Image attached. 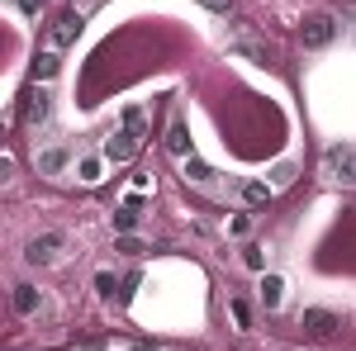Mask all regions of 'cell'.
<instances>
[{
	"instance_id": "1",
	"label": "cell",
	"mask_w": 356,
	"mask_h": 351,
	"mask_svg": "<svg viewBox=\"0 0 356 351\" xmlns=\"http://www.w3.org/2000/svg\"><path fill=\"white\" fill-rule=\"evenodd\" d=\"M81 28H86V15H76V10L67 5V10H62V15L53 19V28H48V48H53V53H62V48H72Z\"/></svg>"
},
{
	"instance_id": "2",
	"label": "cell",
	"mask_w": 356,
	"mask_h": 351,
	"mask_svg": "<svg viewBox=\"0 0 356 351\" xmlns=\"http://www.w3.org/2000/svg\"><path fill=\"white\" fill-rule=\"evenodd\" d=\"M332 33H337L332 15H309V19L300 24V43H304V48H328Z\"/></svg>"
},
{
	"instance_id": "3",
	"label": "cell",
	"mask_w": 356,
	"mask_h": 351,
	"mask_svg": "<svg viewBox=\"0 0 356 351\" xmlns=\"http://www.w3.org/2000/svg\"><path fill=\"white\" fill-rule=\"evenodd\" d=\"M323 166H328V176H337V181H352V186H356V152H352V147H328Z\"/></svg>"
},
{
	"instance_id": "4",
	"label": "cell",
	"mask_w": 356,
	"mask_h": 351,
	"mask_svg": "<svg viewBox=\"0 0 356 351\" xmlns=\"http://www.w3.org/2000/svg\"><path fill=\"white\" fill-rule=\"evenodd\" d=\"M138 142H143V138L129 133V129H124V133H110V138H105V157H110V162H134Z\"/></svg>"
},
{
	"instance_id": "5",
	"label": "cell",
	"mask_w": 356,
	"mask_h": 351,
	"mask_svg": "<svg viewBox=\"0 0 356 351\" xmlns=\"http://www.w3.org/2000/svg\"><path fill=\"white\" fill-rule=\"evenodd\" d=\"M19 119H24L29 129L48 119V90H43V85H29V95H24V114H19Z\"/></svg>"
},
{
	"instance_id": "6",
	"label": "cell",
	"mask_w": 356,
	"mask_h": 351,
	"mask_svg": "<svg viewBox=\"0 0 356 351\" xmlns=\"http://www.w3.org/2000/svg\"><path fill=\"white\" fill-rule=\"evenodd\" d=\"M304 332H314V337L337 332V313H328V309H304Z\"/></svg>"
},
{
	"instance_id": "7",
	"label": "cell",
	"mask_w": 356,
	"mask_h": 351,
	"mask_svg": "<svg viewBox=\"0 0 356 351\" xmlns=\"http://www.w3.org/2000/svg\"><path fill=\"white\" fill-rule=\"evenodd\" d=\"M166 147H171L176 157H195V152H191V133H186V119H181V114H176L171 129H166Z\"/></svg>"
},
{
	"instance_id": "8",
	"label": "cell",
	"mask_w": 356,
	"mask_h": 351,
	"mask_svg": "<svg viewBox=\"0 0 356 351\" xmlns=\"http://www.w3.org/2000/svg\"><path fill=\"white\" fill-rule=\"evenodd\" d=\"M67 157H72V152H67L62 142H57V147H43V152H38V171H43V176H62Z\"/></svg>"
},
{
	"instance_id": "9",
	"label": "cell",
	"mask_w": 356,
	"mask_h": 351,
	"mask_svg": "<svg viewBox=\"0 0 356 351\" xmlns=\"http://www.w3.org/2000/svg\"><path fill=\"white\" fill-rule=\"evenodd\" d=\"M57 247H62V238H57V233H43V238H33V243H29V261H53L57 256Z\"/></svg>"
},
{
	"instance_id": "10",
	"label": "cell",
	"mask_w": 356,
	"mask_h": 351,
	"mask_svg": "<svg viewBox=\"0 0 356 351\" xmlns=\"http://www.w3.org/2000/svg\"><path fill=\"white\" fill-rule=\"evenodd\" d=\"M57 72H62V57H57L53 48H48V53H38V62H33V85H38V81H53Z\"/></svg>"
},
{
	"instance_id": "11",
	"label": "cell",
	"mask_w": 356,
	"mask_h": 351,
	"mask_svg": "<svg viewBox=\"0 0 356 351\" xmlns=\"http://www.w3.org/2000/svg\"><path fill=\"white\" fill-rule=\"evenodd\" d=\"M214 176H219V171L204 162V157H186V181H195V186H209Z\"/></svg>"
},
{
	"instance_id": "12",
	"label": "cell",
	"mask_w": 356,
	"mask_h": 351,
	"mask_svg": "<svg viewBox=\"0 0 356 351\" xmlns=\"http://www.w3.org/2000/svg\"><path fill=\"white\" fill-rule=\"evenodd\" d=\"M228 53H238V57H247L252 67H271V48H257V43H233Z\"/></svg>"
},
{
	"instance_id": "13",
	"label": "cell",
	"mask_w": 356,
	"mask_h": 351,
	"mask_svg": "<svg viewBox=\"0 0 356 351\" xmlns=\"http://www.w3.org/2000/svg\"><path fill=\"white\" fill-rule=\"evenodd\" d=\"M243 199L252 204V209H261V204H271V186H266V181H247V186H243Z\"/></svg>"
},
{
	"instance_id": "14",
	"label": "cell",
	"mask_w": 356,
	"mask_h": 351,
	"mask_svg": "<svg viewBox=\"0 0 356 351\" xmlns=\"http://www.w3.org/2000/svg\"><path fill=\"white\" fill-rule=\"evenodd\" d=\"M38 309V290L33 285H15V313H33Z\"/></svg>"
},
{
	"instance_id": "15",
	"label": "cell",
	"mask_w": 356,
	"mask_h": 351,
	"mask_svg": "<svg viewBox=\"0 0 356 351\" xmlns=\"http://www.w3.org/2000/svg\"><path fill=\"white\" fill-rule=\"evenodd\" d=\"M261 299H266V309H275V304L285 299V280H280V275H266V280H261Z\"/></svg>"
},
{
	"instance_id": "16",
	"label": "cell",
	"mask_w": 356,
	"mask_h": 351,
	"mask_svg": "<svg viewBox=\"0 0 356 351\" xmlns=\"http://www.w3.org/2000/svg\"><path fill=\"white\" fill-rule=\"evenodd\" d=\"M124 129H129V133H147V114H143V105H129L124 109Z\"/></svg>"
},
{
	"instance_id": "17",
	"label": "cell",
	"mask_w": 356,
	"mask_h": 351,
	"mask_svg": "<svg viewBox=\"0 0 356 351\" xmlns=\"http://www.w3.org/2000/svg\"><path fill=\"white\" fill-rule=\"evenodd\" d=\"M114 228H119V233H134V228H138V209H134V204H124V209L114 214Z\"/></svg>"
},
{
	"instance_id": "18",
	"label": "cell",
	"mask_w": 356,
	"mask_h": 351,
	"mask_svg": "<svg viewBox=\"0 0 356 351\" xmlns=\"http://www.w3.org/2000/svg\"><path fill=\"white\" fill-rule=\"evenodd\" d=\"M76 171H81L86 186H90V181H100V157H81V166H76Z\"/></svg>"
},
{
	"instance_id": "19",
	"label": "cell",
	"mask_w": 356,
	"mask_h": 351,
	"mask_svg": "<svg viewBox=\"0 0 356 351\" xmlns=\"http://www.w3.org/2000/svg\"><path fill=\"white\" fill-rule=\"evenodd\" d=\"M95 290H100L105 299H114V275H110V270H100V275H95Z\"/></svg>"
},
{
	"instance_id": "20",
	"label": "cell",
	"mask_w": 356,
	"mask_h": 351,
	"mask_svg": "<svg viewBox=\"0 0 356 351\" xmlns=\"http://www.w3.org/2000/svg\"><path fill=\"white\" fill-rule=\"evenodd\" d=\"M100 5H105V0H72V10H76V15H86V19H90Z\"/></svg>"
},
{
	"instance_id": "21",
	"label": "cell",
	"mask_w": 356,
	"mask_h": 351,
	"mask_svg": "<svg viewBox=\"0 0 356 351\" xmlns=\"http://www.w3.org/2000/svg\"><path fill=\"white\" fill-rule=\"evenodd\" d=\"M243 261H247L252 270H261V266H266V256H261V247H247V252H243Z\"/></svg>"
},
{
	"instance_id": "22",
	"label": "cell",
	"mask_w": 356,
	"mask_h": 351,
	"mask_svg": "<svg viewBox=\"0 0 356 351\" xmlns=\"http://www.w3.org/2000/svg\"><path fill=\"white\" fill-rule=\"evenodd\" d=\"M204 10H214V15H233V0H200Z\"/></svg>"
},
{
	"instance_id": "23",
	"label": "cell",
	"mask_w": 356,
	"mask_h": 351,
	"mask_svg": "<svg viewBox=\"0 0 356 351\" xmlns=\"http://www.w3.org/2000/svg\"><path fill=\"white\" fill-rule=\"evenodd\" d=\"M285 181H290V162H280V166L271 171V186H285Z\"/></svg>"
},
{
	"instance_id": "24",
	"label": "cell",
	"mask_w": 356,
	"mask_h": 351,
	"mask_svg": "<svg viewBox=\"0 0 356 351\" xmlns=\"http://www.w3.org/2000/svg\"><path fill=\"white\" fill-rule=\"evenodd\" d=\"M247 228H252V218H247V214L233 218V233H238V238H247Z\"/></svg>"
},
{
	"instance_id": "25",
	"label": "cell",
	"mask_w": 356,
	"mask_h": 351,
	"mask_svg": "<svg viewBox=\"0 0 356 351\" xmlns=\"http://www.w3.org/2000/svg\"><path fill=\"white\" fill-rule=\"evenodd\" d=\"M72 351H105L100 342H72Z\"/></svg>"
},
{
	"instance_id": "26",
	"label": "cell",
	"mask_w": 356,
	"mask_h": 351,
	"mask_svg": "<svg viewBox=\"0 0 356 351\" xmlns=\"http://www.w3.org/2000/svg\"><path fill=\"white\" fill-rule=\"evenodd\" d=\"M38 5H43V0H19V10H24V15H33Z\"/></svg>"
}]
</instances>
